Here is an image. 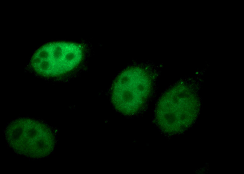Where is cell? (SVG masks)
Listing matches in <instances>:
<instances>
[{
	"instance_id": "cell-1",
	"label": "cell",
	"mask_w": 244,
	"mask_h": 174,
	"mask_svg": "<svg viewBox=\"0 0 244 174\" xmlns=\"http://www.w3.org/2000/svg\"><path fill=\"white\" fill-rule=\"evenodd\" d=\"M57 129L43 121L27 117L12 120L4 130L5 141L17 155L33 160L54 152Z\"/></svg>"
},
{
	"instance_id": "cell-2",
	"label": "cell",
	"mask_w": 244,
	"mask_h": 174,
	"mask_svg": "<svg viewBox=\"0 0 244 174\" xmlns=\"http://www.w3.org/2000/svg\"><path fill=\"white\" fill-rule=\"evenodd\" d=\"M154 76L138 67L129 68L118 76L113 84L112 100L119 111L133 116L145 108L152 94Z\"/></svg>"
},
{
	"instance_id": "cell-3",
	"label": "cell",
	"mask_w": 244,
	"mask_h": 174,
	"mask_svg": "<svg viewBox=\"0 0 244 174\" xmlns=\"http://www.w3.org/2000/svg\"><path fill=\"white\" fill-rule=\"evenodd\" d=\"M81 46L59 42L44 46L34 54L32 64L37 72L46 76L60 75L73 69L81 60Z\"/></svg>"
},
{
	"instance_id": "cell-4",
	"label": "cell",
	"mask_w": 244,
	"mask_h": 174,
	"mask_svg": "<svg viewBox=\"0 0 244 174\" xmlns=\"http://www.w3.org/2000/svg\"><path fill=\"white\" fill-rule=\"evenodd\" d=\"M182 90L178 86L170 88L160 97L156 106V123L166 135L170 136L177 130L182 119L185 99Z\"/></svg>"
}]
</instances>
